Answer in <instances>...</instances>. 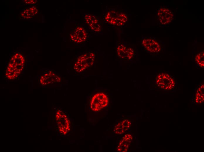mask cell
<instances>
[{
	"instance_id": "cell-1",
	"label": "cell",
	"mask_w": 204,
	"mask_h": 152,
	"mask_svg": "<svg viewBox=\"0 0 204 152\" xmlns=\"http://www.w3.org/2000/svg\"><path fill=\"white\" fill-rule=\"evenodd\" d=\"M96 53L95 51H89L79 55L73 65V69L78 73L83 72L92 67L96 59Z\"/></svg>"
},
{
	"instance_id": "cell-2",
	"label": "cell",
	"mask_w": 204,
	"mask_h": 152,
	"mask_svg": "<svg viewBox=\"0 0 204 152\" xmlns=\"http://www.w3.org/2000/svg\"><path fill=\"white\" fill-rule=\"evenodd\" d=\"M25 60L21 54L16 53L11 58L6 70V76L13 79L18 76L23 69Z\"/></svg>"
},
{
	"instance_id": "cell-3",
	"label": "cell",
	"mask_w": 204,
	"mask_h": 152,
	"mask_svg": "<svg viewBox=\"0 0 204 152\" xmlns=\"http://www.w3.org/2000/svg\"><path fill=\"white\" fill-rule=\"evenodd\" d=\"M103 18L105 23L117 27L124 25L128 20L127 16L125 14L113 9L106 11L103 15Z\"/></svg>"
},
{
	"instance_id": "cell-4",
	"label": "cell",
	"mask_w": 204,
	"mask_h": 152,
	"mask_svg": "<svg viewBox=\"0 0 204 152\" xmlns=\"http://www.w3.org/2000/svg\"><path fill=\"white\" fill-rule=\"evenodd\" d=\"M155 83L158 87L166 90L173 89L176 85L175 80L169 73L164 71L158 72L156 75Z\"/></svg>"
},
{
	"instance_id": "cell-5",
	"label": "cell",
	"mask_w": 204,
	"mask_h": 152,
	"mask_svg": "<svg viewBox=\"0 0 204 152\" xmlns=\"http://www.w3.org/2000/svg\"><path fill=\"white\" fill-rule=\"evenodd\" d=\"M109 98L106 94L103 92L99 91L93 95L91 98L89 106L91 109L93 111H98L107 106Z\"/></svg>"
},
{
	"instance_id": "cell-6",
	"label": "cell",
	"mask_w": 204,
	"mask_h": 152,
	"mask_svg": "<svg viewBox=\"0 0 204 152\" xmlns=\"http://www.w3.org/2000/svg\"><path fill=\"white\" fill-rule=\"evenodd\" d=\"M88 37L86 28L81 25L76 26L70 33V38L73 42L80 44L86 42Z\"/></svg>"
},
{
	"instance_id": "cell-7",
	"label": "cell",
	"mask_w": 204,
	"mask_h": 152,
	"mask_svg": "<svg viewBox=\"0 0 204 152\" xmlns=\"http://www.w3.org/2000/svg\"><path fill=\"white\" fill-rule=\"evenodd\" d=\"M116 52L118 56L124 60L130 61L135 55L134 49L130 46H128L125 44L118 42L117 44Z\"/></svg>"
},
{
	"instance_id": "cell-8",
	"label": "cell",
	"mask_w": 204,
	"mask_h": 152,
	"mask_svg": "<svg viewBox=\"0 0 204 152\" xmlns=\"http://www.w3.org/2000/svg\"><path fill=\"white\" fill-rule=\"evenodd\" d=\"M58 127L60 132L65 134L70 130V122L67 117L62 111L59 110L56 115Z\"/></svg>"
},
{
	"instance_id": "cell-9",
	"label": "cell",
	"mask_w": 204,
	"mask_h": 152,
	"mask_svg": "<svg viewBox=\"0 0 204 152\" xmlns=\"http://www.w3.org/2000/svg\"><path fill=\"white\" fill-rule=\"evenodd\" d=\"M84 21L90 30L95 33H100L102 31V24L98 18L95 15L86 13L84 15Z\"/></svg>"
},
{
	"instance_id": "cell-10",
	"label": "cell",
	"mask_w": 204,
	"mask_h": 152,
	"mask_svg": "<svg viewBox=\"0 0 204 152\" xmlns=\"http://www.w3.org/2000/svg\"><path fill=\"white\" fill-rule=\"evenodd\" d=\"M142 44L145 49L150 53H157L161 51L159 44L152 38H144L142 40Z\"/></svg>"
},
{
	"instance_id": "cell-11",
	"label": "cell",
	"mask_w": 204,
	"mask_h": 152,
	"mask_svg": "<svg viewBox=\"0 0 204 152\" xmlns=\"http://www.w3.org/2000/svg\"><path fill=\"white\" fill-rule=\"evenodd\" d=\"M40 81L42 85H47L59 83L61 81V78L55 72L50 71H47L42 76Z\"/></svg>"
},
{
	"instance_id": "cell-12",
	"label": "cell",
	"mask_w": 204,
	"mask_h": 152,
	"mask_svg": "<svg viewBox=\"0 0 204 152\" xmlns=\"http://www.w3.org/2000/svg\"><path fill=\"white\" fill-rule=\"evenodd\" d=\"M157 16L159 22L162 24L165 25L169 23L172 20L174 15L169 9L162 7L157 11Z\"/></svg>"
},
{
	"instance_id": "cell-13",
	"label": "cell",
	"mask_w": 204,
	"mask_h": 152,
	"mask_svg": "<svg viewBox=\"0 0 204 152\" xmlns=\"http://www.w3.org/2000/svg\"><path fill=\"white\" fill-rule=\"evenodd\" d=\"M133 137L130 134H125L119 142L117 147V151L120 152H126L130 144L133 140Z\"/></svg>"
},
{
	"instance_id": "cell-14",
	"label": "cell",
	"mask_w": 204,
	"mask_h": 152,
	"mask_svg": "<svg viewBox=\"0 0 204 152\" xmlns=\"http://www.w3.org/2000/svg\"><path fill=\"white\" fill-rule=\"evenodd\" d=\"M131 125L130 121L125 119L117 124L114 129V132L118 135L123 134L128 130Z\"/></svg>"
},
{
	"instance_id": "cell-15",
	"label": "cell",
	"mask_w": 204,
	"mask_h": 152,
	"mask_svg": "<svg viewBox=\"0 0 204 152\" xmlns=\"http://www.w3.org/2000/svg\"><path fill=\"white\" fill-rule=\"evenodd\" d=\"M38 13L36 7L33 6L24 10L21 14V16L25 19H30L33 17Z\"/></svg>"
},
{
	"instance_id": "cell-16",
	"label": "cell",
	"mask_w": 204,
	"mask_h": 152,
	"mask_svg": "<svg viewBox=\"0 0 204 152\" xmlns=\"http://www.w3.org/2000/svg\"><path fill=\"white\" fill-rule=\"evenodd\" d=\"M204 84H202L199 87L195 95V101L196 103H201L204 101V94L203 90Z\"/></svg>"
},
{
	"instance_id": "cell-17",
	"label": "cell",
	"mask_w": 204,
	"mask_h": 152,
	"mask_svg": "<svg viewBox=\"0 0 204 152\" xmlns=\"http://www.w3.org/2000/svg\"><path fill=\"white\" fill-rule=\"evenodd\" d=\"M204 52H202L196 54L195 57V61L199 66L201 68L204 67Z\"/></svg>"
},
{
	"instance_id": "cell-18",
	"label": "cell",
	"mask_w": 204,
	"mask_h": 152,
	"mask_svg": "<svg viewBox=\"0 0 204 152\" xmlns=\"http://www.w3.org/2000/svg\"><path fill=\"white\" fill-rule=\"evenodd\" d=\"M23 2L27 4H35L37 2V0H23Z\"/></svg>"
}]
</instances>
